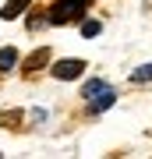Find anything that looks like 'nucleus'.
Wrapping results in <instances>:
<instances>
[{
    "instance_id": "f03ea898",
    "label": "nucleus",
    "mask_w": 152,
    "mask_h": 159,
    "mask_svg": "<svg viewBox=\"0 0 152 159\" xmlns=\"http://www.w3.org/2000/svg\"><path fill=\"white\" fill-rule=\"evenodd\" d=\"M50 71H53V78H57V81H74V78H81L85 60H57Z\"/></svg>"
},
{
    "instance_id": "7ed1b4c3",
    "label": "nucleus",
    "mask_w": 152,
    "mask_h": 159,
    "mask_svg": "<svg viewBox=\"0 0 152 159\" xmlns=\"http://www.w3.org/2000/svg\"><path fill=\"white\" fill-rule=\"evenodd\" d=\"M85 102H89V113H103V110H110L113 102H117V92L106 85L103 92H96V96H92V99H85Z\"/></svg>"
},
{
    "instance_id": "0eeeda50",
    "label": "nucleus",
    "mask_w": 152,
    "mask_h": 159,
    "mask_svg": "<svg viewBox=\"0 0 152 159\" xmlns=\"http://www.w3.org/2000/svg\"><path fill=\"white\" fill-rule=\"evenodd\" d=\"M103 89H106V81H103V78H92V81H85V89H81V99H92V96H96V92H103Z\"/></svg>"
},
{
    "instance_id": "6e6552de",
    "label": "nucleus",
    "mask_w": 152,
    "mask_h": 159,
    "mask_svg": "<svg viewBox=\"0 0 152 159\" xmlns=\"http://www.w3.org/2000/svg\"><path fill=\"white\" fill-rule=\"evenodd\" d=\"M131 81H135V85H145V81H152V60H149V64H141V67L131 74Z\"/></svg>"
},
{
    "instance_id": "f257e3e1",
    "label": "nucleus",
    "mask_w": 152,
    "mask_h": 159,
    "mask_svg": "<svg viewBox=\"0 0 152 159\" xmlns=\"http://www.w3.org/2000/svg\"><path fill=\"white\" fill-rule=\"evenodd\" d=\"M89 11V0H53L46 21L50 25H67V21H81Z\"/></svg>"
},
{
    "instance_id": "423d86ee",
    "label": "nucleus",
    "mask_w": 152,
    "mask_h": 159,
    "mask_svg": "<svg viewBox=\"0 0 152 159\" xmlns=\"http://www.w3.org/2000/svg\"><path fill=\"white\" fill-rule=\"evenodd\" d=\"M14 64H18V50L14 46H4V50H0V71H14Z\"/></svg>"
},
{
    "instance_id": "39448f33",
    "label": "nucleus",
    "mask_w": 152,
    "mask_h": 159,
    "mask_svg": "<svg viewBox=\"0 0 152 159\" xmlns=\"http://www.w3.org/2000/svg\"><path fill=\"white\" fill-rule=\"evenodd\" d=\"M46 60H50V50L43 46V50H35L32 57L25 60V71H43V67H46Z\"/></svg>"
},
{
    "instance_id": "20e7f679",
    "label": "nucleus",
    "mask_w": 152,
    "mask_h": 159,
    "mask_svg": "<svg viewBox=\"0 0 152 159\" xmlns=\"http://www.w3.org/2000/svg\"><path fill=\"white\" fill-rule=\"evenodd\" d=\"M28 4H32V0H7L4 11H0V18H4V21H14V18H21L28 11Z\"/></svg>"
},
{
    "instance_id": "1a4fd4ad",
    "label": "nucleus",
    "mask_w": 152,
    "mask_h": 159,
    "mask_svg": "<svg viewBox=\"0 0 152 159\" xmlns=\"http://www.w3.org/2000/svg\"><path fill=\"white\" fill-rule=\"evenodd\" d=\"M99 29H103V25L96 21V18H89V21H81V35H99Z\"/></svg>"
}]
</instances>
